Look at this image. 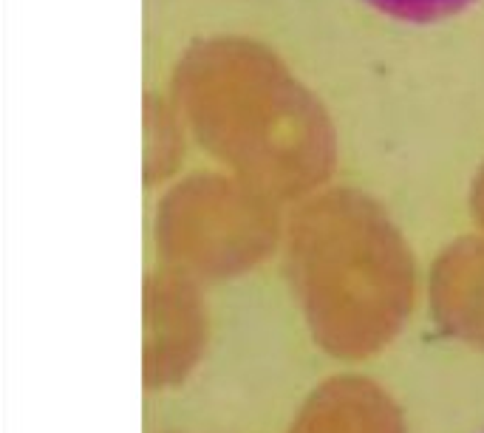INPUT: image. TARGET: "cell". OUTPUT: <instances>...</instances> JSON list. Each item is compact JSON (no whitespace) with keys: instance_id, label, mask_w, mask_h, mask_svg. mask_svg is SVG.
<instances>
[{"instance_id":"obj_1","label":"cell","mask_w":484,"mask_h":433,"mask_svg":"<svg viewBox=\"0 0 484 433\" xmlns=\"http://www.w3.org/2000/svg\"><path fill=\"white\" fill-rule=\"evenodd\" d=\"M376 12L408 23H437L464 12L476 0H365Z\"/></svg>"}]
</instances>
